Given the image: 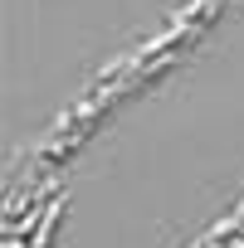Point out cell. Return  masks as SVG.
Returning <instances> with one entry per match:
<instances>
[{"instance_id": "obj_1", "label": "cell", "mask_w": 244, "mask_h": 248, "mask_svg": "<svg viewBox=\"0 0 244 248\" xmlns=\"http://www.w3.org/2000/svg\"><path fill=\"white\" fill-rule=\"evenodd\" d=\"M239 233H244V224H239Z\"/></svg>"}]
</instances>
